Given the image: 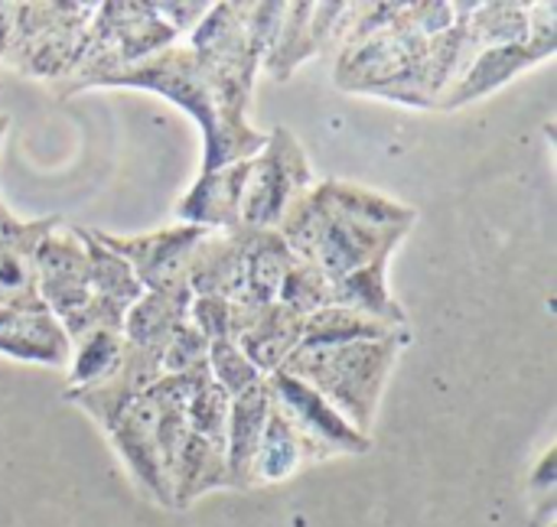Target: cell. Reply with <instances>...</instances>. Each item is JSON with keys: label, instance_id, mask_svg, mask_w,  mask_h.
Returning <instances> with one entry per match:
<instances>
[{"label": "cell", "instance_id": "6da1fadb", "mask_svg": "<svg viewBox=\"0 0 557 527\" xmlns=\"http://www.w3.org/2000/svg\"><path fill=\"white\" fill-rule=\"evenodd\" d=\"M418 212L372 189L326 179L310 186L281 218L277 235L300 264L330 284L385 258L411 231Z\"/></svg>", "mask_w": 557, "mask_h": 527}, {"label": "cell", "instance_id": "7a4b0ae2", "mask_svg": "<svg viewBox=\"0 0 557 527\" xmlns=\"http://www.w3.org/2000/svg\"><path fill=\"white\" fill-rule=\"evenodd\" d=\"M101 85L104 88H147L180 104L186 114H193L202 124V140H206L202 173L222 170L238 160H251L268 143V134L248 127L245 114L232 111L222 88L215 85V78L206 72V65L196 59L189 46H166L157 55L101 78L95 88Z\"/></svg>", "mask_w": 557, "mask_h": 527}, {"label": "cell", "instance_id": "3957f363", "mask_svg": "<svg viewBox=\"0 0 557 527\" xmlns=\"http://www.w3.org/2000/svg\"><path fill=\"white\" fill-rule=\"evenodd\" d=\"M411 342L408 336L379 342H343V346H297L281 372L307 381L320 391L359 434H372V421L385 391V381L398 362V352Z\"/></svg>", "mask_w": 557, "mask_h": 527}, {"label": "cell", "instance_id": "277c9868", "mask_svg": "<svg viewBox=\"0 0 557 527\" xmlns=\"http://www.w3.org/2000/svg\"><path fill=\"white\" fill-rule=\"evenodd\" d=\"M313 186L304 147L287 127L268 134V143L248 160L242 189V228L277 231L284 212Z\"/></svg>", "mask_w": 557, "mask_h": 527}, {"label": "cell", "instance_id": "5b68a950", "mask_svg": "<svg viewBox=\"0 0 557 527\" xmlns=\"http://www.w3.org/2000/svg\"><path fill=\"white\" fill-rule=\"evenodd\" d=\"M264 381L271 388V401L281 407V414L300 434L307 463H320V460H330V456H359V453L372 450V437L359 434L307 381H300V378H294V375H287L281 368L271 372Z\"/></svg>", "mask_w": 557, "mask_h": 527}, {"label": "cell", "instance_id": "8992f818", "mask_svg": "<svg viewBox=\"0 0 557 527\" xmlns=\"http://www.w3.org/2000/svg\"><path fill=\"white\" fill-rule=\"evenodd\" d=\"M98 244H104L111 254H117L134 277L140 280L144 290L150 293H183L189 290V258L196 244L202 241L206 228L196 225H173L160 228L150 235H108V231H91Z\"/></svg>", "mask_w": 557, "mask_h": 527}, {"label": "cell", "instance_id": "52a82bcc", "mask_svg": "<svg viewBox=\"0 0 557 527\" xmlns=\"http://www.w3.org/2000/svg\"><path fill=\"white\" fill-rule=\"evenodd\" d=\"M160 378H163V352L144 349L124 339L117 365L101 381L78 388V391H65V401L78 404L101 430H108L114 417Z\"/></svg>", "mask_w": 557, "mask_h": 527}, {"label": "cell", "instance_id": "ba28073f", "mask_svg": "<svg viewBox=\"0 0 557 527\" xmlns=\"http://www.w3.org/2000/svg\"><path fill=\"white\" fill-rule=\"evenodd\" d=\"M59 215L20 222L10 215L0 225V306L16 310H36L39 300V280H36V251L42 238L59 225Z\"/></svg>", "mask_w": 557, "mask_h": 527}, {"label": "cell", "instance_id": "9c48e42d", "mask_svg": "<svg viewBox=\"0 0 557 527\" xmlns=\"http://www.w3.org/2000/svg\"><path fill=\"white\" fill-rule=\"evenodd\" d=\"M248 274V228L206 231L189 258V293L235 300L245 290Z\"/></svg>", "mask_w": 557, "mask_h": 527}, {"label": "cell", "instance_id": "30bf717a", "mask_svg": "<svg viewBox=\"0 0 557 527\" xmlns=\"http://www.w3.org/2000/svg\"><path fill=\"white\" fill-rule=\"evenodd\" d=\"M245 176H248V160L202 173L196 179V186L180 199L176 218L183 225H196L206 231H238L242 228Z\"/></svg>", "mask_w": 557, "mask_h": 527}, {"label": "cell", "instance_id": "8fae6325", "mask_svg": "<svg viewBox=\"0 0 557 527\" xmlns=\"http://www.w3.org/2000/svg\"><path fill=\"white\" fill-rule=\"evenodd\" d=\"M0 355L16 362L65 368L72 359V346L59 319L46 306L36 310L0 306Z\"/></svg>", "mask_w": 557, "mask_h": 527}, {"label": "cell", "instance_id": "7c38bea8", "mask_svg": "<svg viewBox=\"0 0 557 527\" xmlns=\"http://www.w3.org/2000/svg\"><path fill=\"white\" fill-rule=\"evenodd\" d=\"M552 52H555V42H539V39L516 42V46H490V49H480L476 59L470 62V68L463 72V78L437 101V108L470 104V101L490 95L493 88L506 85L509 78H516L529 65L548 59Z\"/></svg>", "mask_w": 557, "mask_h": 527}, {"label": "cell", "instance_id": "4fadbf2b", "mask_svg": "<svg viewBox=\"0 0 557 527\" xmlns=\"http://www.w3.org/2000/svg\"><path fill=\"white\" fill-rule=\"evenodd\" d=\"M271 414V388L261 378L245 394L232 398L228 427H225V486L248 489L255 473V456L264 437V424Z\"/></svg>", "mask_w": 557, "mask_h": 527}, {"label": "cell", "instance_id": "5bb4252c", "mask_svg": "<svg viewBox=\"0 0 557 527\" xmlns=\"http://www.w3.org/2000/svg\"><path fill=\"white\" fill-rule=\"evenodd\" d=\"M300 336H304V316H297L284 303H268L235 342L245 352V359L268 378L300 346Z\"/></svg>", "mask_w": 557, "mask_h": 527}, {"label": "cell", "instance_id": "9a60e30c", "mask_svg": "<svg viewBox=\"0 0 557 527\" xmlns=\"http://www.w3.org/2000/svg\"><path fill=\"white\" fill-rule=\"evenodd\" d=\"M388 261H392V254L375 258L372 264L339 277L336 284H330V306H346V310L372 316L385 326L408 329V316L388 290V277H385Z\"/></svg>", "mask_w": 557, "mask_h": 527}, {"label": "cell", "instance_id": "2e32d148", "mask_svg": "<svg viewBox=\"0 0 557 527\" xmlns=\"http://www.w3.org/2000/svg\"><path fill=\"white\" fill-rule=\"evenodd\" d=\"M225 486V443L186 434V443L176 456L170 492H173V509H186L193 499Z\"/></svg>", "mask_w": 557, "mask_h": 527}, {"label": "cell", "instance_id": "e0dca14e", "mask_svg": "<svg viewBox=\"0 0 557 527\" xmlns=\"http://www.w3.org/2000/svg\"><path fill=\"white\" fill-rule=\"evenodd\" d=\"M189 303H193L189 290H183V293H150V290H144V297L127 310L121 332L134 346L163 352L173 329L189 316Z\"/></svg>", "mask_w": 557, "mask_h": 527}, {"label": "cell", "instance_id": "ac0fdd59", "mask_svg": "<svg viewBox=\"0 0 557 527\" xmlns=\"http://www.w3.org/2000/svg\"><path fill=\"white\" fill-rule=\"evenodd\" d=\"M294 261L297 258L277 231H248V274L238 297H248L261 306L277 303L281 284Z\"/></svg>", "mask_w": 557, "mask_h": 527}, {"label": "cell", "instance_id": "d6986e66", "mask_svg": "<svg viewBox=\"0 0 557 527\" xmlns=\"http://www.w3.org/2000/svg\"><path fill=\"white\" fill-rule=\"evenodd\" d=\"M408 336V329L385 326L372 316H362L346 306H323L313 316L304 319L300 346H343V342H379V339H398Z\"/></svg>", "mask_w": 557, "mask_h": 527}, {"label": "cell", "instance_id": "ffe728a7", "mask_svg": "<svg viewBox=\"0 0 557 527\" xmlns=\"http://www.w3.org/2000/svg\"><path fill=\"white\" fill-rule=\"evenodd\" d=\"M304 443L300 434L290 427V421L281 414V407L271 401V414L264 424V437L255 456V473H251V486H274L290 479L297 469H304Z\"/></svg>", "mask_w": 557, "mask_h": 527}, {"label": "cell", "instance_id": "44dd1931", "mask_svg": "<svg viewBox=\"0 0 557 527\" xmlns=\"http://www.w3.org/2000/svg\"><path fill=\"white\" fill-rule=\"evenodd\" d=\"M124 349V332H111V329H95L85 332L72 342V372H69V388L65 391H78L88 388L95 381H101L121 359Z\"/></svg>", "mask_w": 557, "mask_h": 527}, {"label": "cell", "instance_id": "7402d4cb", "mask_svg": "<svg viewBox=\"0 0 557 527\" xmlns=\"http://www.w3.org/2000/svg\"><path fill=\"white\" fill-rule=\"evenodd\" d=\"M209 375H212V381H215L228 398L245 394L248 388H255V385L264 378V375L245 359V352L238 349V342H232V339L209 342Z\"/></svg>", "mask_w": 557, "mask_h": 527}, {"label": "cell", "instance_id": "603a6c76", "mask_svg": "<svg viewBox=\"0 0 557 527\" xmlns=\"http://www.w3.org/2000/svg\"><path fill=\"white\" fill-rule=\"evenodd\" d=\"M277 303H284L287 310H294L297 316H313L317 310L330 306V280L310 267V264H300L294 261L284 284H281V293H277Z\"/></svg>", "mask_w": 557, "mask_h": 527}, {"label": "cell", "instance_id": "cb8c5ba5", "mask_svg": "<svg viewBox=\"0 0 557 527\" xmlns=\"http://www.w3.org/2000/svg\"><path fill=\"white\" fill-rule=\"evenodd\" d=\"M228 407L232 398L209 378L206 385L196 388L189 407H186V421H189V434L225 443V427H228Z\"/></svg>", "mask_w": 557, "mask_h": 527}, {"label": "cell", "instance_id": "d4e9b609", "mask_svg": "<svg viewBox=\"0 0 557 527\" xmlns=\"http://www.w3.org/2000/svg\"><path fill=\"white\" fill-rule=\"evenodd\" d=\"M209 365V339L189 323V316L173 329L163 349V375H183Z\"/></svg>", "mask_w": 557, "mask_h": 527}, {"label": "cell", "instance_id": "484cf974", "mask_svg": "<svg viewBox=\"0 0 557 527\" xmlns=\"http://www.w3.org/2000/svg\"><path fill=\"white\" fill-rule=\"evenodd\" d=\"M189 323L209 339H232V306L222 297H193L189 303ZM235 342V339H232Z\"/></svg>", "mask_w": 557, "mask_h": 527}, {"label": "cell", "instance_id": "4316f807", "mask_svg": "<svg viewBox=\"0 0 557 527\" xmlns=\"http://www.w3.org/2000/svg\"><path fill=\"white\" fill-rule=\"evenodd\" d=\"M212 3H153L157 13H163L160 20L180 36L183 29H196L202 23V16L209 13Z\"/></svg>", "mask_w": 557, "mask_h": 527}, {"label": "cell", "instance_id": "83f0119b", "mask_svg": "<svg viewBox=\"0 0 557 527\" xmlns=\"http://www.w3.org/2000/svg\"><path fill=\"white\" fill-rule=\"evenodd\" d=\"M10 215H13V212H10V209H7V205H3V199H0V225H3V222H7V218H10Z\"/></svg>", "mask_w": 557, "mask_h": 527}, {"label": "cell", "instance_id": "f1b7e54d", "mask_svg": "<svg viewBox=\"0 0 557 527\" xmlns=\"http://www.w3.org/2000/svg\"><path fill=\"white\" fill-rule=\"evenodd\" d=\"M7 124H10V121H7V117H3V114H0V137H3V134H7Z\"/></svg>", "mask_w": 557, "mask_h": 527}]
</instances>
